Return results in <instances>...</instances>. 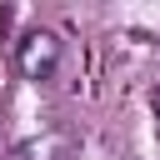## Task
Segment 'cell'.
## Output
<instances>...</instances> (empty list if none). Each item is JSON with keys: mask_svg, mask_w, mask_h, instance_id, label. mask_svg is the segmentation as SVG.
Masks as SVG:
<instances>
[{"mask_svg": "<svg viewBox=\"0 0 160 160\" xmlns=\"http://www.w3.org/2000/svg\"><path fill=\"white\" fill-rule=\"evenodd\" d=\"M30 40H35V45L25 50V70H30V75H40V70L55 60V40H50V35H30Z\"/></svg>", "mask_w": 160, "mask_h": 160, "instance_id": "cell-1", "label": "cell"}, {"mask_svg": "<svg viewBox=\"0 0 160 160\" xmlns=\"http://www.w3.org/2000/svg\"><path fill=\"white\" fill-rule=\"evenodd\" d=\"M155 115H160V90H155Z\"/></svg>", "mask_w": 160, "mask_h": 160, "instance_id": "cell-2", "label": "cell"}]
</instances>
